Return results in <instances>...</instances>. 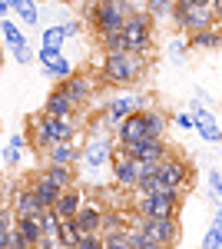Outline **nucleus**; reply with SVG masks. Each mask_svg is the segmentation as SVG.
<instances>
[{
    "instance_id": "1",
    "label": "nucleus",
    "mask_w": 222,
    "mask_h": 249,
    "mask_svg": "<svg viewBox=\"0 0 222 249\" xmlns=\"http://www.w3.org/2000/svg\"><path fill=\"white\" fill-rule=\"evenodd\" d=\"M149 57L146 53H136V50H116V53H106L103 67H100V77L110 87H133L146 77Z\"/></svg>"
},
{
    "instance_id": "2",
    "label": "nucleus",
    "mask_w": 222,
    "mask_h": 249,
    "mask_svg": "<svg viewBox=\"0 0 222 249\" xmlns=\"http://www.w3.org/2000/svg\"><path fill=\"white\" fill-rule=\"evenodd\" d=\"M60 140H76L73 116L40 113V116L30 120V143L37 146V153H47V150H50V143H60Z\"/></svg>"
},
{
    "instance_id": "3",
    "label": "nucleus",
    "mask_w": 222,
    "mask_h": 249,
    "mask_svg": "<svg viewBox=\"0 0 222 249\" xmlns=\"http://www.w3.org/2000/svg\"><path fill=\"white\" fill-rule=\"evenodd\" d=\"M133 10H136L133 0H96L86 10V20L96 27V34H110V30H123Z\"/></svg>"
},
{
    "instance_id": "4",
    "label": "nucleus",
    "mask_w": 222,
    "mask_h": 249,
    "mask_svg": "<svg viewBox=\"0 0 222 249\" xmlns=\"http://www.w3.org/2000/svg\"><path fill=\"white\" fill-rule=\"evenodd\" d=\"M183 190H159L136 196V216H179Z\"/></svg>"
},
{
    "instance_id": "5",
    "label": "nucleus",
    "mask_w": 222,
    "mask_h": 249,
    "mask_svg": "<svg viewBox=\"0 0 222 249\" xmlns=\"http://www.w3.org/2000/svg\"><path fill=\"white\" fill-rule=\"evenodd\" d=\"M153 23L156 20L149 17L146 10H133L130 17H126V23H123V34H126V43H130V50H136V53H146L153 50Z\"/></svg>"
},
{
    "instance_id": "6",
    "label": "nucleus",
    "mask_w": 222,
    "mask_h": 249,
    "mask_svg": "<svg viewBox=\"0 0 222 249\" xmlns=\"http://www.w3.org/2000/svg\"><path fill=\"white\" fill-rule=\"evenodd\" d=\"M149 239H156V246H176L179 243V216H139L136 223Z\"/></svg>"
},
{
    "instance_id": "7",
    "label": "nucleus",
    "mask_w": 222,
    "mask_h": 249,
    "mask_svg": "<svg viewBox=\"0 0 222 249\" xmlns=\"http://www.w3.org/2000/svg\"><path fill=\"white\" fill-rule=\"evenodd\" d=\"M159 179L166 183L169 190H189L192 186V166H189V160L183 156H163V163H159Z\"/></svg>"
},
{
    "instance_id": "8",
    "label": "nucleus",
    "mask_w": 222,
    "mask_h": 249,
    "mask_svg": "<svg viewBox=\"0 0 222 249\" xmlns=\"http://www.w3.org/2000/svg\"><path fill=\"white\" fill-rule=\"evenodd\" d=\"M113 140L110 133H90V140H86V146H83V153H80V160H83V166L86 170H100V166H106L113 156Z\"/></svg>"
},
{
    "instance_id": "9",
    "label": "nucleus",
    "mask_w": 222,
    "mask_h": 249,
    "mask_svg": "<svg viewBox=\"0 0 222 249\" xmlns=\"http://www.w3.org/2000/svg\"><path fill=\"white\" fill-rule=\"evenodd\" d=\"M110 163H113V179H116L123 190H136V183H139V176H143L139 160L126 156L120 146H116V150H113V156H110Z\"/></svg>"
},
{
    "instance_id": "10",
    "label": "nucleus",
    "mask_w": 222,
    "mask_h": 249,
    "mask_svg": "<svg viewBox=\"0 0 222 249\" xmlns=\"http://www.w3.org/2000/svg\"><path fill=\"white\" fill-rule=\"evenodd\" d=\"M120 150L126 156H133V160H163L169 153L163 136H143L136 143H120Z\"/></svg>"
},
{
    "instance_id": "11",
    "label": "nucleus",
    "mask_w": 222,
    "mask_h": 249,
    "mask_svg": "<svg viewBox=\"0 0 222 249\" xmlns=\"http://www.w3.org/2000/svg\"><path fill=\"white\" fill-rule=\"evenodd\" d=\"M136 110H146V96H116V100H110L106 103V120L113 123V130L120 126V120L123 116H130V113H136Z\"/></svg>"
},
{
    "instance_id": "12",
    "label": "nucleus",
    "mask_w": 222,
    "mask_h": 249,
    "mask_svg": "<svg viewBox=\"0 0 222 249\" xmlns=\"http://www.w3.org/2000/svg\"><path fill=\"white\" fill-rule=\"evenodd\" d=\"M60 90H63V93H67V100H70L76 110H80V107H83V103L93 96V83L83 77V73H70V77L60 80Z\"/></svg>"
},
{
    "instance_id": "13",
    "label": "nucleus",
    "mask_w": 222,
    "mask_h": 249,
    "mask_svg": "<svg viewBox=\"0 0 222 249\" xmlns=\"http://www.w3.org/2000/svg\"><path fill=\"white\" fill-rule=\"evenodd\" d=\"M212 20H216V14H212V7H203V3H192V7L186 10L183 17H179V23H176V30H186V34H192V30H203V27H212Z\"/></svg>"
},
{
    "instance_id": "14",
    "label": "nucleus",
    "mask_w": 222,
    "mask_h": 249,
    "mask_svg": "<svg viewBox=\"0 0 222 249\" xmlns=\"http://www.w3.org/2000/svg\"><path fill=\"white\" fill-rule=\"evenodd\" d=\"M146 133V120H143V110H136V113L123 116L120 120V126H116V140L120 143H136V140H143Z\"/></svg>"
},
{
    "instance_id": "15",
    "label": "nucleus",
    "mask_w": 222,
    "mask_h": 249,
    "mask_svg": "<svg viewBox=\"0 0 222 249\" xmlns=\"http://www.w3.org/2000/svg\"><path fill=\"white\" fill-rule=\"evenodd\" d=\"M80 206H83V193L76 190V183H73V186H67V190L56 196L53 213L60 216V219H73L76 213H80Z\"/></svg>"
},
{
    "instance_id": "16",
    "label": "nucleus",
    "mask_w": 222,
    "mask_h": 249,
    "mask_svg": "<svg viewBox=\"0 0 222 249\" xmlns=\"http://www.w3.org/2000/svg\"><path fill=\"white\" fill-rule=\"evenodd\" d=\"M34 186V196H37V203H40V210H53V203H56V196H60V186H56L53 179L47 176V173H37V179L30 183Z\"/></svg>"
},
{
    "instance_id": "17",
    "label": "nucleus",
    "mask_w": 222,
    "mask_h": 249,
    "mask_svg": "<svg viewBox=\"0 0 222 249\" xmlns=\"http://www.w3.org/2000/svg\"><path fill=\"white\" fill-rule=\"evenodd\" d=\"M80 153H83V146H76L73 140H60V143H50L47 163H67V166H73V163H80Z\"/></svg>"
},
{
    "instance_id": "18",
    "label": "nucleus",
    "mask_w": 222,
    "mask_h": 249,
    "mask_svg": "<svg viewBox=\"0 0 222 249\" xmlns=\"http://www.w3.org/2000/svg\"><path fill=\"white\" fill-rule=\"evenodd\" d=\"M10 210H14V216H37L40 203H37V196H34V186H20V190H14Z\"/></svg>"
},
{
    "instance_id": "19",
    "label": "nucleus",
    "mask_w": 222,
    "mask_h": 249,
    "mask_svg": "<svg viewBox=\"0 0 222 249\" xmlns=\"http://www.w3.org/2000/svg\"><path fill=\"white\" fill-rule=\"evenodd\" d=\"M73 219H76V226H80V232H100V226H103V210L83 199V206H80V213H76Z\"/></svg>"
},
{
    "instance_id": "20",
    "label": "nucleus",
    "mask_w": 222,
    "mask_h": 249,
    "mask_svg": "<svg viewBox=\"0 0 222 249\" xmlns=\"http://www.w3.org/2000/svg\"><path fill=\"white\" fill-rule=\"evenodd\" d=\"M189 47H196V50H216V47H222V34L216 27L192 30V34H189Z\"/></svg>"
},
{
    "instance_id": "21",
    "label": "nucleus",
    "mask_w": 222,
    "mask_h": 249,
    "mask_svg": "<svg viewBox=\"0 0 222 249\" xmlns=\"http://www.w3.org/2000/svg\"><path fill=\"white\" fill-rule=\"evenodd\" d=\"M43 113H50V116H73L76 113V107L67 100V93L56 87L53 93L47 96V103H43Z\"/></svg>"
},
{
    "instance_id": "22",
    "label": "nucleus",
    "mask_w": 222,
    "mask_h": 249,
    "mask_svg": "<svg viewBox=\"0 0 222 249\" xmlns=\"http://www.w3.org/2000/svg\"><path fill=\"white\" fill-rule=\"evenodd\" d=\"M143 120H146V133L149 136H166V126L172 123L163 110H156V107H146L143 110Z\"/></svg>"
},
{
    "instance_id": "23",
    "label": "nucleus",
    "mask_w": 222,
    "mask_h": 249,
    "mask_svg": "<svg viewBox=\"0 0 222 249\" xmlns=\"http://www.w3.org/2000/svg\"><path fill=\"white\" fill-rule=\"evenodd\" d=\"M196 130H199V136H203V140H209V143H222V126H219V120L209 113V110L196 120Z\"/></svg>"
},
{
    "instance_id": "24",
    "label": "nucleus",
    "mask_w": 222,
    "mask_h": 249,
    "mask_svg": "<svg viewBox=\"0 0 222 249\" xmlns=\"http://www.w3.org/2000/svg\"><path fill=\"white\" fill-rule=\"evenodd\" d=\"M47 176L53 179L60 190H67V186H73L76 183V176H73V166H67V163H47Z\"/></svg>"
},
{
    "instance_id": "25",
    "label": "nucleus",
    "mask_w": 222,
    "mask_h": 249,
    "mask_svg": "<svg viewBox=\"0 0 222 249\" xmlns=\"http://www.w3.org/2000/svg\"><path fill=\"white\" fill-rule=\"evenodd\" d=\"M100 47H103V53L130 50V43H126V34H123V30H110V34H100Z\"/></svg>"
},
{
    "instance_id": "26",
    "label": "nucleus",
    "mask_w": 222,
    "mask_h": 249,
    "mask_svg": "<svg viewBox=\"0 0 222 249\" xmlns=\"http://www.w3.org/2000/svg\"><path fill=\"white\" fill-rule=\"evenodd\" d=\"M76 239H80V226H76V219H63V223H60V232H56V246L76 249Z\"/></svg>"
},
{
    "instance_id": "27",
    "label": "nucleus",
    "mask_w": 222,
    "mask_h": 249,
    "mask_svg": "<svg viewBox=\"0 0 222 249\" xmlns=\"http://www.w3.org/2000/svg\"><path fill=\"white\" fill-rule=\"evenodd\" d=\"M23 133H14L10 136V143H7V150H3V163L7 166H20V156H23Z\"/></svg>"
},
{
    "instance_id": "28",
    "label": "nucleus",
    "mask_w": 222,
    "mask_h": 249,
    "mask_svg": "<svg viewBox=\"0 0 222 249\" xmlns=\"http://www.w3.org/2000/svg\"><path fill=\"white\" fill-rule=\"evenodd\" d=\"M14 10H17V17L23 20L27 27H37V23H40V10H37V0H20V3H17V7H14Z\"/></svg>"
},
{
    "instance_id": "29",
    "label": "nucleus",
    "mask_w": 222,
    "mask_h": 249,
    "mask_svg": "<svg viewBox=\"0 0 222 249\" xmlns=\"http://www.w3.org/2000/svg\"><path fill=\"white\" fill-rule=\"evenodd\" d=\"M103 246H106V249H133L130 226H126V230H116V232H110V236H103Z\"/></svg>"
},
{
    "instance_id": "30",
    "label": "nucleus",
    "mask_w": 222,
    "mask_h": 249,
    "mask_svg": "<svg viewBox=\"0 0 222 249\" xmlns=\"http://www.w3.org/2000/svg\"><path fill=\"white\" fill-rule=\"evenodd\" d=\"M60 223H63V219H60L53 210H40V230H43V236H53V239H56Z\"/></svg>"
},
{
    "instance_id": "31",
    "label": "nucleus",
    "mask_w": 222,
    "mask_h": 249,
    "mask_svg": "<svg viewBox=\"0 0 222 249\" xmlns=\"http://www.w3.org/2000/svg\"><path fill=\"white\" fill-rule=\"evenodd\" d=\"M0 34H3V40H7L10 47H20V43H27V37L20 34L17 23H10V20H3V17H0Z\"/></svg>"
},
{
    "instance_id": "32",
    "label": "nucleus",
    "mask_w": 222,
    "mask_h": 249,
    "mask_svg": "<svg viewBox=\"0 0 222 249\" xmlns=\"http://www.w3.org/2000/svg\"><path fill=\"white\" fill-rule=\"evenodd\" d=\"M143 10H146L153 20H163V17L172 14V0H146V7H143Z\"/></svg>"
},
{
    "instance_id": "33",
    "label": "nucleus",
    "mask_w": 222,
    "mask_h": 249,
    "mask_svg": "<svg viewBox=\"0 0 222 249\" xmlns=\"http://www.w3.org/2000/svg\"><path fill=\"white\" fill-rule=\"evenodd\" d=\"M47 73H50V77H56V80H63V77H70V73H73V63H70V60L60 53V57H56L53 63L47 67Z\"/></svg>"
},
{
    "instance_id": "34",
    "label": "nucleus",
    "mask_w": 222,
    "mask_h": 249,
    "mask_svg": "<svg viewBox=\"0 0 222 249\" xmlns=\"http://www.w3.org/2000/svg\"><path fill=\"white\" fill-rule=\"evenodd\" d=\"M63 40H67L63 23H56V27H47V30H43V43H47V47H63Z\"/></svg>"
},
{
    "instance_id": "35",
    "label": "nucleus",
    "mask_w": 222,
    "mask_h": 249,
    "mask_svg": "<svg viewBox=\"0 0 222 249\" xmlns=\"http://www.w3.org/2000/svg\"><path fill=\"white\" fill-rule=\"evenodd\" d=\"M76 249H103V236L100 232H80Z\"/></svg>"
},
{
    "instance_id": "36",
    "label": "nucleus",
    "mask_w": 222,
    "mask_h": 249,
    "mask_svg": "<svg viewBox=\"0 0 222 249\" xmlns=\"http://www.w3.org/2000/svg\"><path fill=\"white\" fill-rule=\"evenodd\" d=\"M209 193L216 196V206H222V173H209Z\"/></svg>"
},
{
    "instance_id": "37",
    "label": "nucleus",
    "mask_w": 222,
    "mask_h": 249,
    "mask_svg": "<svg viewBox=\"0 0 222 249\" xmlns=\"http://www.w3.org/2000/svg\"><path fill=\"white\" fill-rule=\"evenodd\" d=\"M186 50H189V43H183V40H169V60L183 63V60H186Z\"/></svg>"
},
{
    "instance_id": "38",
    "label": "nucleus",
    "mask_w": 222,
    "mask_h": 249,
    "mask_svg": "<svg viewBox=\"0 0 222 249\" xmlns=\"http://www.w3.org/2000/svg\"><path fill=\"white\" fill-rule=\"evenodd\" d=\"M203 246L205 249H209V246H222V230L216 226V223H212V226H209V232L203 236Z\"/></svg>"
},
{
    "instance_id": "39",
    "label": "nucleus",
    "mask_w": 222,
    "mask_h": 249,
    "mask_svg": "<svg viewBox=\"0 0 222 249\" xmlns=\"http://www.w3.org/2000/svg\"><path fill=\"white\" fill-rule=\"evenodd\" d=\"M10 50H14V60H17L20 67H27V63L34 60V53H30V47H27V43H20V47H10Z\"/></svg>"
},
{
    "instance_id": "40",
    "label": "nucleus",
    "mask_w": 222,
    "mask_h": 249,
    "mask_svg": "<svg viewBox=\"0 0 222 249\" xmlns=\"http://www.w3.org/2000/svg\"><path fill=\"white\" fill-rule=\"evenodd\" d=\"M56 57H60V47H47V43L40 47V63H43V67H50Z\"/></svg>"
},
{
    "instance_id": "41",
    "label": "nucleus",
    "mask_w": 222,
    "mask_h": 249,
    "mask_svg": "<svg viewBox=\"0 0 222 249\" xmlns=\"http://www.w3.org/2000/svg\"><path fill=\"white\" fill-rule=\"evenodd\" d=\"M172 123H176L179 130H192V126H196V116H192V113H176V116H172Z\"/></svg>"
},
{
    "instance_id": "42",
    "label": "nucleus",
    "mask_w": 222,
    "mask_h": 249,
    "mask_svg": "<svg viewBox=\"0 0 222 249\" xmlns=\"http://www.w3.org/2000/svg\"><path fill=\"white\" fill-rule=\"evenodd\" d=\"M80 30H83V23H80V20H67V23H63V34H67V37H76Z\"/></svg>"
},
{
    "instance_id": "43",
    "label": "nucleus",
    "mask_w": 222,
    "mask_h": 249,
    "mask_svg": "<svg viewBox=\"0 0 222 249\" xmlns=\"http://www.w3.org/2000/svg\"><path fill=\"white\" fill-rule=\"evenodd\" d=\"M212 14H216V20H222V0H212Z\"/></svg>"
},
{
    "instance_id": "44",
    "label": "nucleus",
    "mask_w": 222,
    "mask_h": 249,
    "mask_svg": "<svg viewBox=\"0 0 222 249\" xmlns=\"http://www.w3.org/2000/svg\"><path fill=\"white\" fill-rule=\"evenodd\" d=\"M10 14V0H0V17H7Z\"/></svg>"
},
{
    "instance_id": "45",
    "label": "nucleus",
    "mask_w": 222,
    "mask_h": 249,
    "mask_svg": "<svg viewBox=\"0 0 222 249\" xmlns=\"http://www.w3.org/2000/svg\"><path fill=\"white\" fill-rule=\"evenodd\" d=\"M216 226L222 230V206H219V213H216Z\"/></svg>"
},
{
    "instance_id": "46",
    "label": "nucleus",
    "mask_w": 222,
    "mask_h": 249,
    "mask_svg": "<svg viewBox=\"0 0 222 249\" xmlns=\"http://www.w3.org/2000/svg\"><path fill=\"white\" fill-rule=\"evenodd\" d=\"M0 70H3V50H0Z\"/></svg>"
},
{
    "instance_id": "47",
    "label": "nucleus",
    "mask_w": 222,
    "mask_h": 249,
    "mask_svg": "<svg viewBox=\"0 0 222 249\" xmlns=\"http://www.w3.org/2000/svg\"><path fill=\"white\" fill-rule=\"evenodd\" d=\"M67 3H80V0H67Z\"/></svg>"
},
{
    "instance_id": "48",
    "label": "nucleus",
    "mask_w": 222,
    "mask_h": 249,
    "mask_svg": "<svg viewBox=\"0 0 222 249\" xmlns=\"http://www.w3.org/2000/svg\"><path fill=\"white\" fill-rule=\"evenodd\" d=\"M37 3H43V0H37Z\"/></svg>"
}]
</instances>
